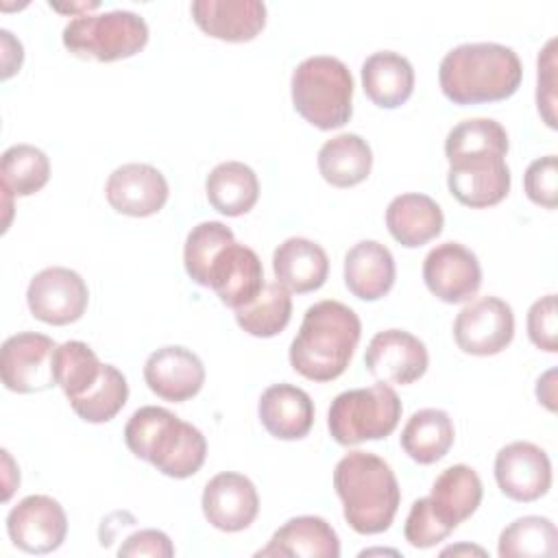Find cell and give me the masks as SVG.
I'll use <instances>...</instances> for the list:
<instances>
[{
    "mask_svg": "<svg viewBox=\"0 0 558 558\" xmlns=\"http://www.w3.org/2000/svg\"><path fill=\"white\" fill-rule=\"evenodd\" d=\"M460 551H475V554H484V549H480V547H449V549H445L442 551V556H447V554H460Z\"/></svg>",
    "mask_w": 558,
    "mask_h": 558,
    "instance_id": "obj_44",
    "label": "cell"
},
{
    "mask_svg": "<svg viewBox=\"0 0 558 558\" xmlns=\"http://www.w3.org/2000/svg\"><path fill=\"white\" fill-rule=\"evenodd\" d=\"M209 205L222 216H242L259 198V181L251 166L242 161H222L205 179Z\"/></svg>",
    "mask_w": 558,
    "mask_h": 558,
    "instance_id": "obj_28",
    "label": "cell"
},
{
    "mask_svg": "<svg viewBox=\"0 0 558 558\" xmlns=\"http://www.w3.org/2000/svg\"><path fill=\"white\" fill-rule=\"evenodd\" d=\"M264 268L257 253L235 240L227 244L211 262L209 288L222 305L238 310L248 305L264 288Z\"/></svg>",
    "mask_w": 558,
    "mask_h": 558,
    "instance_id": "obj_19",
    "label": "cell"
},
{
    "mask_svg": "<svg viewBox=\"0 0 558 558\" xmlns=\"http://www.w3.org/2000/svg\"><path fill=\"white\" fill-rule=\"evenodd\" d=\"M360 333L362 323L349 305L333 299L318 301L305 310L290 344V366L305 379L331 381L347 371Z\"/></svg>",
    "mask_w": 558,
    "mask_h": 558,
    "instance_id": "obj_2",
    "label": "cell"
},
{
    "mask_svg": "<svg viewBox=\"0 0 558 558\" xmlns=\"http://www.w3.org/2000/svg\"><path fill=\"white\" fill-rule=\"evenodd\" d=\"M453 438L451 416L438 408H423L408 418L401 432V447L414 462L434 464L447 456Z\"/></svg>",
    "mask_w": 558,
    "mask_h": 558,
    "instance_id": "obj_30",
    "label": "cell"
},
{
    "mask_svg": "<svg viewBox=\"0 0 558 558\" xmlns=\"http://www.w3.org/2000/svg\"><path fill=\"white\" fill-rule=\"evenodd\" d=\"M482 495L484 488L480 475L466 464H453L434 480L429 501L440 521L456 530L477 510Z\"/></svg>",
    "mask_w": 558,
    "mask_h": 558,
    "instance_id": "obj_27",
    "label": "cell"
},
{
    "mask_svg": "<svg viewBox=\"0 0 558 558\" xmlns=\"http://www.w3.org/2000/svg\"><path fill=\"white\" fill-rule=\"evenodd\" d=\"M89 301L85 279L63 266H50L39 270L26 290V303L31 314L48 325H70L78 320Z\"/></svg>",
    "mask_w": 558,
    "mask_h": 558,
    "instance_id": "obj_10",
    "label": "cell"
},
{
    "mask_svg": "<svg viewBox=\"0 0 558 558\" xmlns=\"http://www.w3.org/2000/svg\"><path fill=\"white\" fill-rule=\"evenodd\" d=\"M118 556H150V558H170L174 556V545L168 534L161 530H140L124 538L118 549Z\"/></svg>",
    "mask_w": 558,
    "mask_h": 558,
    "instance_id": "obj_42",
    "label": "cell"
},
{
    "mask_svg": "<svg viewBox=\"0 0 558 558\" xmlns=\"http://www.w3.org/2000/svg\"><path fill=\"white\" fill-rule=\"evenodd\" d=\"M399 395L388 384L340 392L327 412V427L338 445L351 447L379 440L395 432L401 418Z\"/></svg>",
    "mask_w": 558,
    "mask_h": 558,
    "instance_id": "obj_6",
    "label": "cell"
},
{
    "mask_svg": "<svg viewBox=\"0 0 558 558\" xmlns=\"http://www.w3.org/2000/svg\"><path fill=\"white\" fill-rule=\"evenodd\" d=\"M57 342L37 331H20L9 336L0 349L2 384L20 395L48 390L54 386L52 353Z\"/></svg>",
    "mask_w": 558,
    "mask_h": 558,
    "instance_id": "obj_9",
    "label": "cell"
},
{
    "mask_svg": "<svg viewBox=\"0 0 558 558\" xmlns=\"http://www.w3.org/2000/svg\"><path fill=\"white\" fill-rule=\"evenodd\" d=\"M342 512L357 534L386 532L399 510L401 488L386 460L371 451H349L333 469Z\"/></svg>",
    "mask_w": 558,
    "mask_h": 558,
    "instance_id": "obj_3",
    "label": "cell"
},
{
    "mask_svg": "<svg viewBox=\"0 0 558 558\" xmlns=\"http://www.w3.org/2000/svg\"><path fill=\"white\" fill-rule=\"evenodd\" d=\"M536 105L549 129H556V39H549L538 54Z\"/></svg>",
    "mask_w": 558,
    "mask_h": 558,
    "instance_id": "obj_41",
    "label": "cell"
},
{
    "mask_svg": "<svg viewBox=\"0 0 558 558\" xmlns=\"http://www.w3.org/2000/svg\"><path fill=\"white\" fill-rule=\"evenodd\" d=\"M523 78L519 54L504 44L475 41L451 48L438 68L442 94L453 105H482L510 98Z\"/></svg>",
    "mask_w": 558,
    "mask_h": 558,
    "instance_id": "obj_1",
    "label": "cell"
},
{
    "mask_svg": "<svg viewBox=\"0 0 558 558\" xmlns=\"http://www.w3.org/2000/svg\"><path fill=\"white\" fill-rule=\"evenodd\" d=\"M144 379L150 392L163 401L181 403L198 395L205 384V366L201 357L179 344L153 351L144 364Z\"/></svg>",
    "mask_w": 558,
    "mask_h": 558,
    "instance_id": "obj_18",
    "label": "cell"
},
{
    "mask_svg": "<svg viewBox=\"0 0 558 558\" xmlns=\"http://www.w3.org/2000/svg\"><path fill=\"white\" fill-rule=\"evenodd\" d=\"M554 377H556V371H547L538 384H536V397L538 401L549 410V412H556V386H554Z\"/></svg>",
    "mask_w": 558,
    "mask_h": 558,
    "instance_id": "obj_43",
    "label": "cell"
},
{
    "mask_svg": "<svg viewBox=\"0 0 558 558\" xmlns=\"http://www.w3.org/2000/svg\"><path fill=\"white\" fill-rule=\"evenodd\" d=\"M264 429L279 440H301L314 425V403L310 395L292 384L268 386L257 403Z\"/></svg>",
    "mask_w": 558,
    "mask_h": 558,
    "instance_id": "obj_21",
    "label": "cell"
},
{
    "mask_svg": "<svg viewBox=\"0 0 558 558\" xmlns=\"http://www.w3.org/2000/svg\"><path fill=\"white\" fill-rule=\"evenodd\" d=\"M272 272L288 292H314L327 281L329 257L307 238H288L272 253Z\"/></svg>",
    "mask_w": 558,
    "mask_h": 558,
    "instance_id": "obj_23",
    "label": "cell"
},
{
    "mask_svg": "<svg viewBox=\"0 0 558 558\" xmlns=\"http://www.w3.org/2000/svg\"><path fill=\"white\" fill-rule=\"evenodd\" d=\"M63 46L83 59L118 61L137 54L148 41V24L124 9L74 15L63 28Z\"/></svg>",
    "mask_w": 558,
    "mask_h": 558,
    "instance_id": "obj_7",
    "label": "cell"
},
{
    "mask_svg": "<svg viewBox=\"0 0 558 558\" xmlns=\"http://www.w3.org/2000/svg\"><path fill=\"white\" fill-rule=\"evenodd\" d=\"M126 399V377L116 366L105 364L100 379L83 397L70 401V405L85 423H107L124 408Z\"/></svg>",
    "mask_w": 558,
    "mask_h": 558,
    "instance_id": "obj_35",
    "label": "cell"
},
{
    "mask_svg": "<svg viewBox=\"0 0 558 558\" xmlns=\"http://www.w3.org/2000/svg\"><path fill=\"white\" fill-rule=\"evenodd\" d=\"M233 312H235V323L248 336L272 338L281 333L290 323L292 296L281 283L268 281L248 305H242Z\"/></svg>",
    "mask_w": 558,
    "mask_h": 558,
    "instance_id": "obj_32",
    "label": "cell"
},
{
    "mask_svg": "<svg viewBox=\"0 0 558 558\" xmlns=\"http://www.w3.org/2000/svg\"><path fill=\"white\" fill-rule=\"evenodd\" d=\"M102 366L94 349L81 340L57 344L52 353L54 384L63 390L68 401L83 397L100 379Z\"/></svg>",
    "mask_w": 558,
    "mask_h": 558,
    "instance_id": "obj_33",
    "label": "cell"
},
{
    "mask_svg": "<svg viewBox=\"0 0 558 558\" xmlns=\"http://www.w3.org/2000/svg\"><path fill=\"white\" fill-rule=\"evenodd\" d=\"M2 190L11 196H31L50 179L46 153L31 144H13L0 157Z\"/></svg>",
    "mask_w": 558,
    "mask_h": 558,
    "instance_id": "obj_34",
    "label": "cell"
},
{
    "mask_svg": "<svg viewBox=\"0 0 558 558\" xmlns=\"http://www.w3.org/2000/svg\"><path fill=\"white\" fill-rule=\"evenodd\" d=\"M373 168V153L357 133H340L327 140L318 150V172L333 187H353L362 183Z\"/></svg>",
    "mask_w": 558,
    "mask_h": 558,
    "instance_id": "obj_29",
    "label": "cell"
},
{
    "mask_svg": "<svg viewBox=\"0 0 558 558\" xmlns=\"http://www.w3.org/2000/svg\"><path fill=\"white\" fill-rule=\"evenodd\" d=\"M447 187L453 198L471 209L501 203L510 192V168L506 155L480 150L449 159Z\"/></svg>",
    "mask_w": 558,
    "mask_h": 558,
    "instance_id": "obj_8",
    "label": "cell"
},
{
    "mask_svg": "<svg viewBox=\"0 0 558 558\" xmlns=\"http://www.w3.org/2000/svg\"><path fill=\"white\" fill-rule=\"evenodd\" d=\"M423 281L427 290L445 303H464L482 286L477 255L460 242H442L423 259Z\"/></svg>",
    "mask_w": 558,
    "mask_h": 558,
    "instance_id": "obj_14",
    "label": "cell"
},
{
    "mask_svg": "<svg viewBox=\"0 0 558 558\" xmlns=\"http://www.w3.org/2000/svg\"><path fill=\"white\" fill-rule=\"evenodd\" d=\"M11 543L26 554H50L61 547L68 534L63 506L48 495H28L7 514Z\"/></svg>",
    "mask_w": 558,
    "mask_h": 558,
    "instance_id": "obj_12",
    "label": "cell"
},
{
    "mask_svg": "<svg viewBox=\"0 0 558 558\" xmlns=\"http://www.w3.org/2000/svg\"><path fill=\"white\" fill-rule=\"evenodd\" d=\"M233 240V231L218 220H205L192 227L183 244V264L190 279L209 288L211 262Z\"/></svg>",
    "mask_w": 558,
    "mask_h": 558,
    "instance_id": "obj_36",
    "label": "cell"
},
{
    "mask_svg": "<svg viewBox=\"0 0 558 558\" xmlns=\"http://www.w3.org/2000/svg\"><path fill=\"white\" fill-rule=\"evenodd\" d=\"M429 355L414 333L403 329L377 331L364 353L366 371L381 384L408 386L427 371Z\"/></svg>",
    "mask_w": 558,
    "mask_h": 558,
    "instance_id": "obj_13",
    "label": "cell"
},
{
    "mask_svg": "<svg viewBox=\"0 0 558 558\" xmlns=\"http://www.w3.org/2000/svg\"><path fill=\"white\" fill-rule=\"evenodd\" d=\"M190 11L203 33L222 41H251L266 26L259 0H194Z\"/></svg>",
    "mask_w": 558,
    "mask_h": 558,
    "instance_id": "obj_20",
    "label": "cell"
},
{
    "mask_svg": "<svg viewBox=\"0 0 558 558\" xmlns=\"http://www.w3.org/2000/svg\"><path fill=\"white\" fill-rule=\"evenodd\" d=\"M497 554L501 558H554L558 530L547 517H519L501 530Z\"/></svg>",
    "mask_w": 558,
    "mask_h": 558,
    "instance_id": "obj_31",
    "label": "cell"
},
{
    "mask_svg": "<svg viewBox=\"0 0 558 558\" xmlns=\"http://www.w3.org/2000/svg\"><path fill=\"white\" fill-rule=\"evenodd\" d=\"M442 225V209L427 194H399L386 207V227L390 235L405 248H416L438 238Z\"/></svg>",
    "mask_w": 558,
    "mask_h": 558,
    "instance_id": "obj_25",
    "label": "cell"
},
{
    "mask_svg": "<svg viewBox=\"0 0 558 558\" xmlns=\"http://www.w3.org/2000/svg\"><path fill=\"white\" fill-rule=\"evenodd\" d=\"M495 480L499 490L514 501H536L551 486L549 456L534 442L514 440L495 456Z\"/></svg>",
    "mask_w": 558,
    "mask_h": 558,
    "instance_id": "obj_15",
    "label": "cell"
},
{
    "mask_svg": "<svg viewBox=\"0 0 558 558\" xmlns=\"http://www.w3.org/2000/svg\"><path fill=\"white\" fill-rule=\"evenodd\" d=\"M395 257L388 246L377 240H362L344 255V283L349 292L362 301L386 296L395 283Z\"/></svg>",
    "mask_w": 558,
    "mask_h": 558,
    "instance_id": "obj_24",
    "label": "cell"
},
{
    "mask_svg": "<svg viewBox=\"0 0 558 558\" xmlns=\"http://www.w3.org/2000/svg\"><path fill=\"white\" fill-rule=\"evenodd\" d=\"M201 506L209 525L220 532H240L255 521L259 495L246 475L225 471L205 484Z\"/></svg>",
    "mask_w": 558,
    "mask_h": 558,
    "instance_id": "obj_16",
    "label": "cell"
},
{
    "mask_svg": "<svg viewBox=\"0 0 558 558\" xmlns=\"http://www.w3.org/2000/svg\"><path fill=\"white\" fill-rule=\"evenodd\" d=\"M168 181L150 163H124L116 168L105 185L107 203L124 216L146 218L168 201Z\"/></svg>",
    "mask_w": 558,
    "mask_h": 558,
    "instance_id": "obj_17",
    "label": "cell"
},
{
    "mask_svg": "<svg viewBox=\"0 0 558 558\" xmlns=\"http://www.w3.org/2000/svg\"><path fill=\"white\" fill-rule=\"evenodd\" d=\"M255 556H303V558H338L340 556V541L336 530L323 519L314 514L292 517L288 519L262 547Z\"/></svg>",
    "mask_w": 558,
    "mask_h": 558,
    "instance_id": "obj_22",
    "label": "cell"
},
{
    "mask_svg": "<svg viewBox=\"0 0 558 558\" xmlns=\"http://www.w3.org/2000/svg\"><path fill=\"white\" fill-rule=\"evenodd\" d=\"M525 194L532 203L556 209L558 205V157L545 155L534 159L523 177Z\"/></svg>",
    "mask_w": 558,
    "mask_h": 558,
    "instance_id": "obj_39",
    "label": "cell"
},
{
    "mask_svg": "<svg viewBox=\"0 0 558 558\" xmlns=\"http://www.w3.org/2000/svg\"><path fill=\"white\" fill-rule=\"evenodd\" d=\"M508 133L506 129L493 118H471L458 122L445 140V157L447 161L460 155L480 153V150H495L506 155L508 153Z\"/></svg>",
    "mask_w": 558,
    "mask_h": 558,
    "instance_id": "obj_37",
    "label": "cell"
},
{
    "mask_svg": "<svg viewBox=\"0 0 558 558\" xmlns=\"http://www.w3.org/2000/svg\"><path fill=\"white\" fill-rule=\"evenodd\" d=\"M514 338L512 307L499 296H482L464 305L453 320L456 344L471 355L501 353Z\"/></svg>",
    "mask_w": 558,
    "mask_h": 558,
    "instance_id": "obj_11",
    "label": "cell"
},
{
    "mask_svg": "<svg viewBox=\"0 0 558 558\" xmlns=\"http://www.w3.org/2000/svg\"><path fill=\"white\" fill-rule=\"evenodd\" d=\"M290 94L296 113L320 131L344 126L353 113V76L329 54L303 59L292 72Z\"/></svg>",
    "mask_w": 558,
    "mask_h": 558,
    "instance_id": "obj_5",
    "label": "cell"
},
{
    "mask_svg": "<svg viewBox=\"0 0 558 558\" xmlns=\"http://www.w3.org/2000/svg\"><path fill=\"white\" fill-rule=\"evenodd\" d=\"M362 87L377 107L397 109L414 92V68L395 50L373 52L362 63Z\"/></svg>",
    "mask_w": 558,
    "mask_h": 558,
    "instance_id": "obj_26",
    "label": "cell"
},
{
    "mask_svg": "<svg viewBox=\"0 0 558 558\" xmlns=\"http://www.w3.org/2000/svg\"><path fill=\"white\" fill-rule=\"evenodd\" d=\"M527 336L534 347L556 353L558 351V307L556 294H545L527 310Z\"/></svg>",
    "mask_w": 558,
    "mask_h": 558,
    "instance_id": "obj_40",
    "label": "cell"
},
{
    "mask_svg": "<svg viewBox=\"0 0 558 558\" xmlns=\"http://www.w3.org/2000/svg\"><path fill=\"white\" fill-rule=\"evenodd\" d=\"M124 442L133 456L174 480L198 473L207 456L201 429L159 405H144L131 414L124 425Z\"/></svg>",
    "mask_w": 558,
    "mask_h": 558,
    "instance_id": "obj_4",
    "label": "cell"
},
{
    "mask_svg": "<svg viewBox=\"0 0 558 558\" xmlns=\"http://www.w3.org/2000/svg\"><path fill=\"white\" fill-rule=\"evenodd\" d=\"M453 530L440 521V517L434 512L429 497H421L412 504L405 525H403V536L405 541L416 547V549H427L445 541Z\"/></svg>",
    "mask_w": 558,
    "mask_h": 558,
    "instance_id": "obj_38",
    "label": "cell"
}]
</instances>
